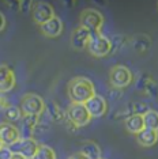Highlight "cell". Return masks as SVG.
<instances>
[{"label":"cell","instance_id":"obj_19","mask_svg":"<svg viewBox=\"0 0 158 159\" xmlns=\"http://www.w3.org/2000/svg\"><path fill=\"white\" fill-rule=\"evenodd\" d=\"M131 45L136 52L145 53V52H147V49L150 48V45H151V39L145 34H139V35H135V37L131 39Z\"/></svg>","mask_w":158,"mask_h":159},{"label":"cell","instance_id":"obj_7","mask_svg":"<svg viewBox=\"0 0 158 159\" xmlns=\"http://www.w3.org/2000/svg\"><path fill=\"white\" fill-rule=\"evenodd\" d=\"M40 144L37 143V140L33 137H23V139L18 140L15 144H12L11 151L14 154L22 155L25 159H33L35 152H37Z\"/></svg>","mask_w":158,"mask_h":159},{"label":"cell","instance_id":"obj_2","mask_svg":"<svg viewBox=\"0 0 158 159\" xmlns=\"http://www.w3.org/2000/svg\"><path fill=\"white\" fill-rule=\"evenodd\" d=\"M79 20H81V26L87 29L91 33V35L101 33V29L104 25V16L97 10L87 8L85 11H82L81 16H79Z\"/></svg>","mask_w":158,"mask_h":159},{"label":"cell","instance_id":"obj_10","mask_svg":"<svg viewBox=\"0 0 158 159\" xmlns=\"http://www.w3.org/2000/svg\"><path fill=\"white\" fill-rule=\"evenodd\" d=\"M86 109H87L89 114H90L91 118H98V117H102L104 114L106 113L108 110V103H106V99L101 95H95L91 97L87 102L85 103Z\"/></svg>","mask_w":158,"mask_h":159},{"label":"cell","instance_id":"obj_28","mask_svg":"<svg viewBox=\"0 0 158 159\" xmlns=\"http://www.w3.org/2000/svg\"><path fill=\"white\" fill-rule=\"evenodd\" d=\"M11 159H25L22 155H18V154H14V157L11 158Z\"/></svg>","mask_w":158,"mask_h":159},{"label":"cell","instance_id":"obj_21","mask_svg":"<svg viewBox=\"0 0 158 159\" xmlns=\"http://www.w3.org/2000/svg\"><path fill=\"white\" fill-rule=\"evenodd\" d=\"M143 122L146 129L158 131V111L150 109L147 113L143 114Z\"/></svg>","mask_w":158,"mask_h":159},{"label":"cell","instance_id":"obj_24","mask_svg":"<svg viewBox=\"0 0 158 159\" xmlns=\"http://www.w3.org/2000/svg\"><path fill=\"white\" fill-rule=\"evenodd\" d=\"M12 157H14V152L11 151L10 147L3 146L0 148V159H11Z\"/></svg>","mask_w":158,"mask_h":159},{"label":"cell","instance_id":"obj_26","mask_svg":"<svg viewBox=\"0 0 158 159\" xmlns=\"http://www.w3.org/2000/svg\"><path fill=\"white\" fill-rule=\"evenodd\" d=\"M68 159H89L86 155H83L82 152H77V154H74V155H71Z\"/></svg>","mask_w":158,"mask_h":159},{"label":"cell","instance_id":"obj_27","mask_svg":"<svg viewBox=\"0 0 158 159\" xmlns=\"http://www.w3.org/2000/svg\"><path fill=\"white\" fill-rule=\"evenodd\" d=\"M4 27H6V18L2 12H0V31L4 30Z\"/></svg>","mask_w":158,"mask_h":159},{"label":"cell","instance_id":"obj_8","mask_svg":"<svg viewBox=\"0 0 158 159\" xmlns=\"http://www.w3.org/2000/svg\"><path fill=\"white\" fill-rule=\"evenodd\" d=\"M21 131L16 128L14 124L10 122H0V140H2L3 146L11 147L12 144H15L18 140H21Z\"/></svg>","mask_w":158,"mask_h":159},{"label":"cell","instance_id":"obj_1","mask_svg":"<svg viewBox=\"0 0 158 159\" xmlns=\"http://www.w3.org/2000/svg\"><path fill=\"white\" fill-rule=\"evenodd\" d=\"M67 94L72 103H86L91 97L95 95L94 84L90 79L78 76L68 83Z\"/></svg>","mask_w":158,"mask_h":159},{"label":"cell","instance_id":"obj_12","mask_svg":"<svg viewBox=\"0 0 158 159\" xmlns=\"http://www.w3.org/2000/svg\"><path fill=\"white\" fill-rule=\"evenodd\" d=\"M91 38V33L87 30V29L79 26L74 30L72 35H71V45H72L74 49L77 50H82L85 48H87L89 41Z\"/></svg>","mask_w":158,"mask_h":159},{"label":"cell","instance_id":"obj_29","mask_svg":"<svg viewBox=\"0 0 158 159\" xmlns=\"http://www.w3.org/2000/svg\"><path fill=\"white\" fill-rule=\"evenodd\" d=\"M3 147V143H2V140H0V148H2Z\"/></svg>","mask_w":158,"mask_h":159},{"label":"cell","instance_id":"obj_18","mask_svg":"<svg viewBox=\"0 0 158 159\" xmlns=\"http://www.w3.org/2000/svg\"><path fill=\"white\" fill-rule=\"evenodd\" d=\"M21 122H22L21 135H26V137H31V133L35 131V128L38 125V117H35V116H23Z\"/></svg>","mask_w":158,"mask_h":159},{"label":"cell","instance_id":"obj_3","mask_svg":"<svg viewBox=\"0 0 158 159\" xmlns=\"http://www.w3.org/2000/svg\"><path fill=\"white\" fill-rule=\"evenodd\" d=\"M67 121L75 128H81L90 122L91 117L83 103H71L66 113Z\"/></svg>","mask_w":158,"mask_h":159},{"label":"cell","instance_id":"obj_11","mask_svg":"<svg viewBox=\"0 0 158 159\" xmlns=\"http://www.w3.org/2000/svg\"><path fill=\"white\" fill-rule=\"evenodd\" d=\"M15 74L6 64H0V94L11 91L15 86Z\"/></svg>","mask_w":158,"mask_h":159},{"label":"cell","instance_id":"obj_25","mask_svg":"<svg viewBox=\"0 0 158 159\" xmlns=\"http://www.w3.org/2000/svg\"><path fill=\"white\" fill-rule=\"evenodd\" d=\"M10 107V102H8V99L6 98L4 95H3V94H0V111L2 110H7Z\"/></svg>","mask_w":158,"mask_h":159},{"label":"cell","instance_id":"obj_5","mask_svg":"<svg viewBox=\"0 0 158 159\" xmlns=\"http://www.w3.org/2000/svg\"><path fill=\"white\" fill-rule=\"evenodd\" d=\"M89 53L94 57H104L106 55H109L112 52V42L110 39L102 35L101 33L100 34H93L90 41H89L87 48Z\"/></svg>","mask_w":158,"mask_h":159},{"label":"cell","instance_id":"obj_30","mask_svg":"<svg viewBox=\"0 0 158 159\" xmlns=\"http://www.w3.org/2000/svg\"><path fill=\"white\" fill-rule=\"evenodd\" d=\"M157 7H158V3H157Z\"/></svg>","mask_w":158,"mask_h":159},{"label":"cell","instance_id":"obj_6","mask_svg":"<svg viewBox=\"0 0 158 159\" xmlns=\"http://www.w3.org/2000/svg\"><path fill=\"white\" fill-rule=\"evenodd\" d=\"M109 83L113 89H125L132 83V72L124 66H114L109 71Z\"/></svg>","mask_w":158,"mask_h":159},{"label":"cell","instance_id":"obj_23","mask_svg":"<svg viewBox=\"0 0 158 159\" xmlns=\"http://www.w3.org/2000/svg\"><path fill=\"white\" fill-rule=\"evenodd\" d=\"M4 114H6L7 122H10V124H12V122H15V121L22 120V117H23L21 107H18V106H11V105H10V107L4 111Z\"/></svg>","mask_w":158,"mask_h":159},{"label":"cell","instance_id":"obj_14","mask_svg":"<svg viewBox=\"0 0 158 159\" xmlns=\"http://www.w3.org/2000/svg\"><path fill=\"white\" fill-rule=\"evenodd\" d=\"M138 89L141 90L142 93H145L146 95L158 98V83L154 80L151 76H149V75H143V76L139 79Z\"/></svg>","mask_w":158,"mask_h":159},{"label":"cell","instance_id":"obj_17","mask_svg":"<svg viewBox=\"0 0 158 159\" xmlns=\"http://www.w3.org/2000/svg\"><path fill=\"white\" fill-rule=\"evenodd\" d=\"M83 155H86L89 159H101V148L98 147V144H95L91 140L83 142L81 144V151Z\"/></svg>","mask_w":158,"mask_h":159},{"label":"cell","instance_id":"obj_13","mask_svg":"<svg viewBox=\"0 0 158 159\" xmlns=\"http://www.w3.org/2000/svg\"><path fill=\"white\" fill-rule=\"evenodd\" d=\"M40 27H41V33L44 34L45 37L56 38L63 33V20L60 19L59 16H55V18H52L51 20H48L46 23L41 25Z\"/></svg>","mask_w":158,"mask_h":159},{"label":"cell","instance_id":"obj_22","mask_svg":"<svg viewBox=\"0 0 158 159\" xmlns=\"http://www.w3.org/2000/svg\"><path fill=\"white\" fill-rule=\"evenodd\" d=\"M33 159H56V154L52 147L45 146V144H40Z\"/></svg>","mask_w":158,"mask_h":159},{"label":"cell","instance_id":"obj_20","mask_svg":"<svg viewBox=\"0 0 158 159\" xmlns=\"http://www.w3.org/2000/svg\"><path fill=\"white\" fill-rule=\"evenodd\" d=\"M45 110L48 111L49 118H51L53 122H63V121L67 120L66 114L63 113V110L60 109V106H59V105H57L56 102L48 103V105L45 106Z\"/></svg>","mask_w":158,"mask_h":159},{"label":"cell","instance_id":"obj_15","mask_svg":"<svg viewBox=\"0 0 158 159\" xmlns=\"http://www.w3.org/2000/svg\"><path fill=\"white\" fill-rule=\"evenodd\" d=\"M136 140L142 147H153L158 142V131H151V129H143L136 135Z\"/></svg>","mask_w":158,"mask_h":159},{"label":"cell","instance_id":"obj_9","mask_svg":"<svg viewBox=\"0 0 158 159\" xmlns=\"http://www.w3.org/2000/svg\"><path fill=\"white\" fill-rule=\"evenodd\" d=\"M55 11H53V7L48 3H35L33 7V11H31V18L37 25H44L48 20H51L52 18H55Z\"/></svg>","mask_w":158,"mask_h":159},{"label":"cell","instance_id":"obj_16","mask_svg":"<svg viewBox=\"0 0 158 159\" xmlns=\"http://www.w3.org/2000/svg\"><path fill=\"white\" fill-rule=\"evenodd\" d=\"M125 129H127L130 133H134V135H138L139 132H142L145 129V122H143V116L139 114H134L130 116V117L125 118Z\"/></svg>","mask_w":158,"mask_h":159},{"label":"cell","instance_id":"obj_4","mask_svg":"<svg viewBox=\"0 0 158 159\" xmlns=\"http://www.w3.org/2000/svg\"><path fill=\"white\" fill-rule=\"evenodd\" d=\"M45 102L37 94H26L23 95V98L21 99V110H22L23 116H38L42 114V111L45 110Z\"/></svg>","mask_w":158,"mask_h":159}]
</instances>
